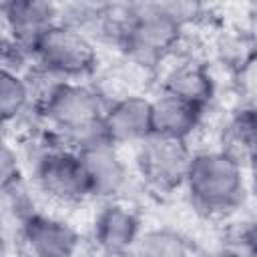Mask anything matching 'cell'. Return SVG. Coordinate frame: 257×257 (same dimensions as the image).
I'll use <instances>...</instances> for the list:
<instances>
[{
  "label": "cell",
  "instance_id": "cell-1",
  "mask_svg": "<svg viewBox=\"0 0 257 257\" xmlns=\"http://www.w3.org/2000/svg\"><path fill=\"white\" fill-rule=\"evenodd\" d=\"M40 110L48 124L62 133L68 143H72L74 151L102 143L110 145L102 126L106 108L98 92L86 84L70 80L52 84L42 100Z\"/></svg>",
  "mask_w": 257,
  "mask_h": 257
},
{
  "label": "cell",
  "instance_id": "cell-2",
  "mask_svg": "<svg viewBox=\"0 0 257 257\" xmlns=\"http://www.w3.org/2000/svg\"><path fill=\"white\" fill-rule=\"evenodd\" d=\"M185 187L199 213L207 217L227 215L245 199L241 161L227 151L197 153L191 159Z\"/></svg>",
  "mask_w": 257,
  "mask_h": 257
},
{
  "label": "cell",
  "instance_id": "cell-3",
  "mask_svg": "<svg viewBox=\"0 0 257 257\" xmlns=\"http://www.w3.org/2000/svg\"><path fill=\"white\" fill-rule=\"evenodd\" d=\"M183 24L169 14L165 4H137L122 12L116 30V44L133 60L153 66L173 52L181 38Z\"/></svg>",
  "mask_w": 257,
  "mask_h": 257
},
{
  "label": "cell",
  "instance_id": "cell-4",
  "mask_svg": "<svg viewBox=\"0 0 257 257\" xmlns=\"http://www.w3.org/2000/svg\"><path fill=\"white\" fill-rule=\"evenodd\" d=\"M32 58L40 68L58 78H84L96 64L98 54L86 32L58 22L34 46Z\"/></svg>",
  "mask_w": 257,
  "mask_h": 257
},
{
  "label": "cell",
  "instance_id": "cell-5",
  "mask_svg": "<svg viewBox=\"0 0 257 257\" xmlns=\"http://www.w3.org/2000/svg\"><path fill=\"white\" fill-rule=\"evenodd\" d=\"M38 189L58 203H80L92 197L86 167L74 149H52L34 167Z\"/></svg>",
  "mask_w": 257,
  "mask_h": 257
},
{
  "label": "cell",
  "instance_id": "cell-6",
  "mask_svg": "<svg viewBox=\"0 0 257 257\" xmlns=\"http://www.w3.org/2000/svg\"><path fill=\"white\" fill-rule=\"evenodd\" d=\"M193 155L181 141L151 137L141 143L137 153V169L147 187L157 193L169 195L183 187L187 181L189 165Z\"/></svg>",
  "mask_w": 257,
  "mask_h": 257
},
{
  "label": "cell",
  "instance_id": "cell-7",
  "mask_svg": "<svg viewBox=\"0 0 257 257\" xmlns=\"http://www.w3.org/2000/svg\"><path fill=\"white\" fill-rule=\"evenodd\" d=\"M78 235L76 231L54 217L30 213L20 221L18 253L26 257H76Z\"/></svg>",
  "mask_w": 257,
  "mask_h": 257
},
{
  "label": "cell",
  "instance_id": "cell-8",
  "mask_svg": "<svg viewBox=\"0 0 257 257\" xmlns=\"http://www.w3.org/2000/svg\"><path fill=\"white\" fill-rule=\"evenodd\" d=\"M139 215L116 201H108L94 219V243L104 257H128L141 237Z\"/></svg>",
  "mask_w": 257,
  "mask_h": 257
},
{
  "label": "cell",
  "instance_id": "cell-9",
  "mask_svg": "<svg viewBox=\"0 0 257 257\" xmlns=\"http://www.w3.org/2000/svg\"><path fill=\"white\" fill-rule=\"evenodd\" d=\"M102 126L110 145L145 143L153 137V100L128 94L106 106Z\"/></svg>",
  "mask_w": 257,
  "mask_h": 257
},
{
  "label": "cell",
  "instance_id": "cell-10",
  "mask_svg": "<svg viewBox=\"0 0 257 257\" xmlns=\"http://www.w3.org/2000/svg\"><path fill=\"white\" fill-rule=\"evenodd\" d=\"M2 14L10 40L24 48L30 56L36 42L58 24V8L40 0H12L2 4Z\"/></svg>",
  "mask_w": 257,
  "mask_h": 257
},
{
  "label": "cell",
  "instance_id": "cell-11",
  "mask_svg": "<svg viewBox=\"0 0 257 257\" xmlns=\"http://www.w3.org/2000/svg\"><path fill=\"white\" fill-rule=\"evenodd\" d=\"M76 153L86 167L92 197L112 201L128 181V171L116 155V147L102 143Z\"/></svg>",
  "mask_w": 257,
  "mask_h": 257
},
{
  "label": "cell",
  "instance_id": "cell-12",
  "mask_svg": "<svg viewBox=\"0 0 257 257\" xmlns=\"http://www.w3.org/2000/svg\"><path fill=\"white\" fill-rule=\"evenodd\" d=\"M203 110L205 108L193 102L163 92L153 100V135L187 143V139L199 126Z\"/></svg>",
  "mask_w": 257,
  "mask_h": 257
},
{
  "label": "cell",
  "instance_id": "cell-13",
  "mask_svg": "<svg viewBox=\"0 0 257 257\" xmlns=\"http://www.w3.org/2000/svg\"><path fill=\"white\" fill-rule=\"evenodd\" d=\"M163 92L205 108L215 96V82L211 72L201 62L185 60L175 64L165 74Z\"/></svg>",
  "mask_w": 257,
  "mask_h": 257
},
{
  "label": "cell",
  "instance_id": "cell-14",
  "mask_svg": "<svg viewBox=\"0 0 257 257\" xmlns=\"http://www.w3.org/2000/svg\"><path fill=\"white\" fill-rule=\"evenodd\" d=\"M225 141H227V153H231L235 159L241 155H247L251 159L257 153V108H243L235 112L231 122L227 124L225 131Z\"/></svg>",
  "mask_w": 257,
  "mask_h": 257
},
{
  "label": "cell",
  "instance_id": "cell-15",
  "mask_svg": "<svg viewBox=\"0 0 257 257\" xmlns=\"http://www.w3.org/2000/svg\"><path fill=\"white\" fill-rule=\"evenodd\" d=\"M128 257H189V245L177 231L151 229L139 237Z\"/></svg>",
  "mask_w": 257,
  "mask_h": 257
},
{
  "label": "cell",
  "instance_id": "cell-16",
  "mask_svg": "<svg viewBox=\"0 0 257 257\" xmlns=\"http://www.w3.org/2000/svg\"><path fill=\"white\" fill-rule=\"evenodd\" d=\"M30 90L26 80L18 72L2 70L0 74V112L2 120L10 122L14 120L28 104Z\"/></svg>",
  "mask_w": 257,
  "mask_h": 257
},
{
  "label": "cell",
  "instance_id": "cell-17",
  "mask_svg": "<svg viewBox=\"0 0 257 257\" xmlns=\"http://www.w3.org/2000/svg\"><path fill=\"white\" fill-rule=\"evenodd\" d=\"M0 173H2V183L18 179V167H16V155L10 151V147L4 143L2 147V157H0Z\"/></svg>",
  "mask_w": 257,
  "mask_h": 257
},
{
  "label": "cell",
  "instance_id": "cell-18",
  "mask_svg": "<svg viewBox=\"0 0 257 257\" xmlns=\"http://www.w3.org/2000/svg\"><path fill=\"white\" fill-rule=\"evenodd\" d=\"M249 175H251V183H253V187L257 191V153L249 159Z\"/></svg>",
  "mask_w": 257,
  "mask_h": 257
},
{
  "label": "cell",
  "instance_id": "cell-19",
  "mask_svg": "<svg viewBox=\"0 0 257 257\" xmlns=\"http://www.w3.org/2000/svg\"><path fill=\"white\" fill-rule=\"evenodd\" d=\"M221 257H245V255H239V253H227V255H221Z\"/></svg>",
  "mask_w": 257,
  "mask_h": 257
}]
</instances>
